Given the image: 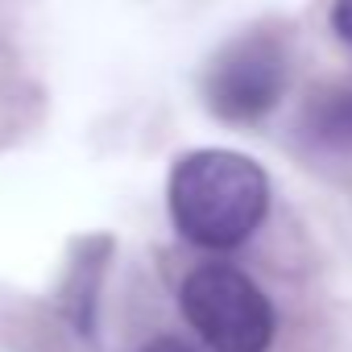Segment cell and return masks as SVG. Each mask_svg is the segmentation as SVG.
<instances>
[{"mask_svg":"<svg viewBox=\"0 0 352 352\" xmlns=\"http://www.w3.org/2000/svg\"><path fill=\"white\" fill-rule=\"evenodd\" d=\"M170 224L199 249L245 245L270 212L265 170L236 149H195L183 153L166 183Z\"/></svg>","mask_w":352,"mask_h":352,"instance_id":"6da1fadb","label":"cell"},{"mask_svg":"<svg viewBox=\"0 0 352 352\" xmlns=\"http://www.w3.org/2000/svg\"><path fill=\"white\" fill-rule=\"evenodd\" d=\"M187 323L212 352H265L278 331L270 294L236 265H199L179 290Z\"/></svg>","mask_w":352,"mask_h":352,"instance_id":"7a4b0ae2","label":"cell"},{"mask_svg":"<svg viewBox=\"0 0 352 352\" xmlns=\"http://www.w3.org/2000/svg\"><path fill=\"white\" fill-rule=\"evenodd\" d=\"M286 91V50L270 34H245L228 42L208 67L204 96L208 108L228 124H253Z\"/></svg>","mask_w":352,"mask_h":352,"instance_id":"3957f363","label":"cell"},{"mask_svg":"<svg viewBox=\"0 0 352 352\" xmlns=\"http://www.w3.org/2000/svg\"><path fill=\"white\" fill-rule=\"evenodd\" d=\"M302 133L319 153L352 157V91L336 87L315 96L302 112Z\"/></svg>","mask_w":352,"mask_h":352,"instance_id":"277c9868","label":"cell"},{"mask_svg":"<svg viewBox=\"0 0 352 352\" xmlns=\"http://www.w3.org/2000/svg\"><path fill=\"white\" fill-rule=\"evenodd\" d=\"M331 30L352 46V0H336L331 5Z\"/></svg>","mask_w":352,"mask_h":352,"instance_id":"5b68a950","label":"cell"},{"mask_svg":"<svg viewBox=\"0 0 352 352\" xmlns=\"http://www.w3.org/2000/svg\"><path fill=\"white\" fill-rule=\"evenodd\" d=\"M137 352H191L183 340H174V336H153V340H145Z\"/></svg>","mask_w":352,"mask_h":352,"instance_id":"8992f818","label":"cell"}]
</instances>
